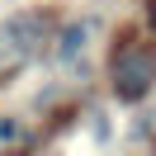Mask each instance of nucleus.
<instances>
[{
    "label": "nucleus",
    "mask_w": 156,
    "mask_h": 156,
    "mask_svg": "<svg viewBox=\"0 0 156 156\" xmlns=\"http://www.w3.org/2000/svg\"><path fill=\"white\" fill-rule=\"evenodd\" d=\"M151 19H156V10H151Z\"/></svg>",
    "instance_id": "nucleus-4"
},
{
    "label": "nucleus",
    "mask_w": 156,
    "mask_h": 156,
    "mask_svg": "<svg viewBox=\"0 0 156 156\" xmlns=\"http://www.w3.org/2000/svg\"><path fill=\"white\" fill-rule=\"evenodd\" d=\"M90 29H95L90 19H80V24H66V29H62V38H57V57H62V62H71V57H76L80 48H85Z\"/></svg>",
    "instance_id": "nucleus-3"
},
{
    "label": "nucleus",
    "mask_w": 156,
    "mask_h": 156,
    "mask_svg": "<svg viewBox=\"0 0 156 156\" xmlns=\"http://www.w3.org/2000/svg\"><path fill=\"white\" fill-rule=\"evenodd\" d=\"M48 29H52V14H43V10L10 14V19L0 24V85H5L10 76H19V71L43 52Z\"/></svg>",
    "instance_id": "nucleus-1"
},
{
    "label": "nucleus",
    "mask_w": 156,
    "mask_h": 156,
    "mask_svg": "<svg viewBox=\"0 0 156 156\" xmlns=\"http://www.w3.org/2000/svg\"><path fill=\"white\" fill-rule=\"evenodd\" d=\"M109 80H114L118 99H142L156 80V52L147 43H123L109 62Z\"/></svg>",
    "instance_id": "nucleus-2"
}]
</instances>
